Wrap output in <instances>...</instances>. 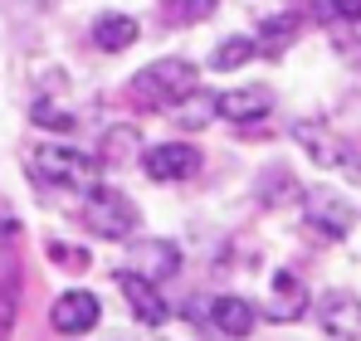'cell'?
Masks as SVG:
<instances>
[{
    "instance_id": "obj_9",
    "label": "cell",
    "mask_w": 361,
    "mask_h": 341,
    "mask_svg": "<svg viewBox=\"0 0 361 341\" xmlns=\"http://www.w3.org/2000/svg\"><path fill=\"white\" fill-rule=\"evenodd\" d=\"M269 113H274V93H269L264 83L230 88V93L215 98V117H225V122H235V127H254V122H264Z\"/></svg>"
},
{
    "instance_id": "obj_20",
    "label": "cell",
    "mask_w": 361,
    "mask_h": 341,
    "mask_svg": "<svg viewBox=\"0 0 361 341\" xmlns=\"http://www.w3.org/2000/svg\"><path fill=\"white\" fill-rule=\"evenodd\" d=\"M171 113H176L180 122H185V127H205V122L215 117V98H200V88H195V93H190L185 103H176Z\"/></svg>"
},
{
    "instance_id": "obj_8",
    "label": "cell",
    "mask_w": 361,
    "mask_h": 341,
    "mask_svg": "<svg viewBox=\"0 0 361 341\" xmlns=\"http://www.w3.org/2000/svg\"><path fill=\"white\" fill-rule=\"evenodd\" d=\"M98 317H103V302H98L93 292H83V287L63 292L59 302L49 307V327H54L59 337H83V332H93Z\"/></svg>"
},
{
    "instance_id": "obj_13",
    "label": "cell",
    "mask_w": 361,
    "mask_h": 341,
    "mask_svg": "<svg viewBox=\"0 0 361 341\" xmlns=\"http://www.w3.org/2000/svg\"><path fill=\"white\" fill-rule=\"evenodd\" d=\"M259 205H269V210H283V205H293V200H302V185L293 180V170L288 166H269L259 170Z\"/></svg>"
},
{
    "instance_id": "obj_12",
    "label": "cell",
    "mask_w": 361,
    "mask_h": 341,
    "mask_svg": "<svg viewBox=\"0 0 361 341\" xmlns=\"http://www.w3.org/2000/svg\"><path fill=\"white\" fill-rule=\"evenodd\" d=\"M205 317H210V327H215L220 337H230V341H244L254 332V322H259L254 302H244V297H215Z\"/></svg>"
},
{
    "instance_id": "obj_4",
    "label": "cell",
    "mask_w": 361,
    "mask_h": 341,
    "mask_svg": "<svg viewBox=\"0 0 361 341\" xmlns=\"http://www.w3.org/2000/svg\"><path fill=\"white\" fill-rule=\"evenodd\" d=\"M293 142H298V147L312 156V161H317V166L361 175V156L352 151V142H347V137H337L327 122H317V117H302V122H293Z\"/></svg>"
},
{
    "instance_id": "obj_6",
    "label": "cell",
    "mask_w": 361,
    "mask_h": 341,
    "mask_svg": "<svg viewBox=\"0 0 361 341\" xmlns=\"http://www.w3.org/2000/svg\"><path fill=\"white\" fill-rule=\"evenodd\" d=\"M118 287H122V297H127V307H132V317H137L142 327H161V322H166L161 283H152V278L137 273V268H118Z\"/></svg>"
},
{
    "instance_id": "obj_22",
    "label": "cell",
    "mask_w": 361,
    "mask_h": 341,
    "mask_svg": "<svg viewBox=\"0 0 361 341\" xmlns=\"http://www.w3.org/2000/svg\"><path fill=\"white\" fill-rule=\"evenodd\" d=\"M44 254H49L59 268H68V273H83V268H88V254H83V249H73V244H63V239H54Z\"/></svg>"
},
{
    "instance_id": "obj_21",
    "label": "cell",
    "mask_w": 361,
    "mask_h": 341,
    "mask_svg": "<svg viewBox=\"0 0 361 341\" xmlns=\"http://www.w3.org/2000/svg\"><path fill=\"white\" fill-rule=\"evenodd\" d=\"M30 117L39 122V127H54V132H73V113H59L49 98H39L35 108H30Z\"/></svg>"
},
{
    "instance_id": "obj_18",
    "label": "cell",
    "mask_w": 361,
    "mask_h": 341,
    "mask_svg": "<svg viewBox=\"0 0 361 341\" xmlns=\"http://www.w3.org/2000/svg\"><path fill=\"white\" fill-rule=\"evenodd\" d=\"M137 254L147 259V278H152V283L171 278V273L180 268V254H176V244H161V239H157V244H142Z\"/></svg>"
},
{
    "instance_id": "obj_3",
    "label": "cell",
    "mask_w": 361,
    "mask_h": 341,
    "mask_svg": "<svg viewBox=\"0 0 361 341\" xmlns=\"http://www.w3.org/2000/svg\"><path fill=\"white\" fill-rule=\"evenodd\" d=\"M39 185H63V190H88L98 180V156L78 151V147H39L30 156Z\"/></svg>"
},
{
    "instance_id": "obj_23",
    "label": "cell",
    "mask_w": 361,
    "mask_h": 341,
    "mask_svg": "<svg viewBox=\"0 0 361 341\" xmlns=\"http://www.w3.org/2000/svg\"><path fill=\"white\" fill-rule=\"evenodd\" d=\"M327 5H332V15H337V20L361 25V0H327Z\"/></svg>"
},
{
    "instance_id": "obj_14",
    "label": "cell",
    "mask_w": 361,
    "mask_h": 341,
    "mask_svg": "<svg viewBox=\"0 0 361 341\" xmlns=\"http://www.w3.org/2000/svg\"><path fill=\"white\" fill-rule=\"evenodd\" d=\"M137 20L132 15H98V25H93V44L103 49V54H122V49H132L137 44Z\"/></svg>"
},
{
    "instance_id": "obj_15",
    "label": "cell",
    "mask_w": 361,
    "mask_h": 341,
    "mask_svg": "<svg viewBox=\"0 0 361 341\" xmlns=\"http://www.w3.org/2000/svg\"><path fill=\"white\" fill-rule=\"evenodd\" d=\"M298 39V15L293 10H283V15H269L264 25H259V35H254V44H259V54L279 58L288 44Z\"/></svg>"
},
{
    "instance_id": "obj_5",
    "label": "cell",
    "mask_w": 361,
    "mask_h": 341,
    "mask_svg": "<svg viewBox=\"0 0 361 341\" xmlns=\"http://www.w3.org/2000/svg\"><path fill=\"white\" fill-rule=\"evenodd\" d=\"M302 220L317 229L322 239H347L352 225H357V205L347 200V195H337L332 185H312V190H302Z\"/></svg>"
},
{
    "instance_id": "obj_2",
    "label": "cell",
    "mask_w": 361,
    "mask_h": 341,
    "mask_svg": "<svg viewBox=\"0 0 361 341\" xmlns=\"http://www.w3.org/2000/svg\"><path fill=\"white\" fill-rule=\"evenodd\" d=\"M78 220H83L88 234H98V239H132L142 215H137V205H132L122 190L93 180V185L83 190V200H78Z\"/></svg>"
},
{
    "instance_id": "obj_11",
    "label": "cell",
    "mask_w": 361,
    "mask_h": 341,
    "mask_svg": "<svg viewBox=\"0 0 361 341\" xmlns=\"http://www.w3.org/2000/svg\"><path fill=\"white\" fill-rule=\"evenodd\" d=\"M274 322H298L302 312H307V287H302L298 273H288V268H279L274 273V283H269V307H264Z\"/></svg>"
},
{
    "instance_id": "obj_25",
    "label": "cell",
    "mask_w": 361,
    "mask_h": 341,
    "mask_svg": "<svg viewBox=\"0 0 361 341\" xmlns=\"http://www.w3.org/2000/svg\"><path fill=\"white\" fill-rule=\"evenodd\" d=\"M118 341H127V337H118Z\"/></svg>"
},
{
    "instance_id": "obj_24",
    "label": "cell",
    "mask_w": 361,
    "mask_h": 341,
    "mask_svg": "<svg viewBox=\"0 0 361 341\" xmlns=\"http://www.w3.org/2000/svg\"><path fill=\"white\" fill-rule=\"evenodd\" d=\"M0 239H10V244H20V220L10 215V205H0Z\"/></svg>"
},
{
    "instance_id": "obj_1",
    "label": "cell",
    "mask_w": 361,
    "mask_h": 341,
    "mask_svg": "<svg viewBox=\"0 0 361 341\" xmlns=\"http://www.w3.org/2000/svg\"><path fill=\"white\" fill-rule=\"evenodd\" d=\"M200 88V68L190 58H157L147 63L142 73H132L127 93L142 103V108H157V113H171L176 103H185L190 93Z\"/></svg>"
},
{
    "instance_id": "obj_10",
    "label": "cell",
    "mask_w": 361,
    "mask_h": 341,
    "mask_svg": "<svg viewBox=\"0 0 361 341\" xmlns=\"http://www.w3.org/2000/svg\"><path fill=\"white\" fill-rule=\"evenodd\" d=\"M142 166L152 180H190L195 170H200V151L190 147V142H161V147H152L147 156H142Z\"/></svg>"
},
{
    "instance_id": "obj_16",
    "label": "cell",
    "mask_w": 361,
    "mask_h": 341,
    "mask_svg": "<svg viewBox=\"0 0 361 341\" xmlns=\"http://www.w3.org/2000/svg\"><path fill=\"white\" fill-rule=\"evenodd\" d=\"M142 151V137H137V127H108L103 132V142H98V166H122L127 156H137Z\"/></svg>"
},
{
    "instance_id": "obj_7",
    "label": "cell",
    "mask_w": 361,
    "mask_h": 341,
    "mask_svg": "<svg viewBox=\"0 0 361 341\" xmlns=\"http://www.w3.org/2000/svg\"><path fill=\"white\" fill-rule=\"evenodd\" d=\"M317 327L332 341H357L361 337V297L347 292V287H332L317 302Z\"/></svg>"
},
{
    "instance_id": "obj_19",
    "label": "cell",
    "mask_w": 361,
    "mask_h": 341,
    "mask_svg": "<svg viewBox=\"0 0 361 341\" xmlns=\"http://www.w3.org/2000/svg\"><path fill=\"white\" fill-rule=\"evenodd\" d=\"M161 5H166V15L176 25H195V20H210L220 0H161Z\"/></svg>"
},
{
    "instance_id": "obj_17",
    "label": "cell",
    "mask_w": 361,
    "mask_h": 341,
    "mask_svg": "<svg viewBox=\"0 0 361 341\" xmlns=\"http://www.w3.org/2000/svg\"><path fill=\"white\" fill-rule=\"evenodd\" d=\"M254 54H259L254 35H230V39H220V44H215V54H210V68H215V73H235V68H244V63H249Z\"/></svg>"
}]
</instances>
